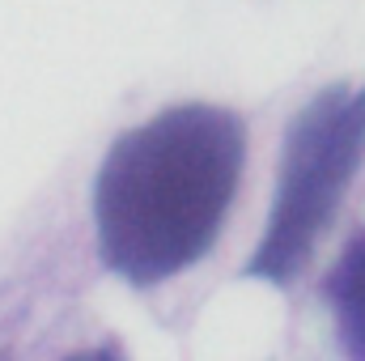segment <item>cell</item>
Instances as JSON below:
<instances>
[{"label": "cell", "mask_w": 365, "mask_h": 361, "mask_svg": "<svg viewBox=\"0 0 365 361\" xmlns=\"http://www.w3.org/2000/svg\"><path fill=\"white\" fill-rule=\"evenodd\" d=\"M247 158V128L208 102L170 106L128 128L102 158L93 225L106 268L158 285L191 268L225 225Z\"/></svg>", "instance_id": "1"}, {"label": "cell", "mask_w": 365, "mask_h": 361, "mask_svg": "<svg viewBox=\"0 0 365 361\" xmlns=\"http://www.w3.org/2000/svg\"><path fill=\"white\" fill-rule=\"evenodd\" d=\"M365 158V86L323 90L289 128L280 149L268 234L251 255V276L289 285L331 225L344 187Z\"/></svg>", "instance_id": "2"}, {"label": "cell", "mask_w": 365, "mask_h": 361, "mask_svg": "<svg viewBox=\"0 0 365 361\" xmlns=\"http://www.w3.org/2000/svg\"><path fill=\"white\" fill-rule=\"evenodd\" d=\"M327 302L336 310V327H340V345L349 361H365V234H357L340 264L327 276Z\"/></svg>", "instance_id": "3"}, {"label": "cell", "mask_w": 365, "mask_h": 361, "mask_svg": "<svg viewBox=\"0 0 365 361\" xmlns=\"http://www.w3.org/2000/svg\"><path fill=\"white\" fill-rule=\"evenodd\" d=\"M68 361H128L119 345H98V349H86V353H73Z\"/></svg>", "instance_id": "4"}]
</instances>
